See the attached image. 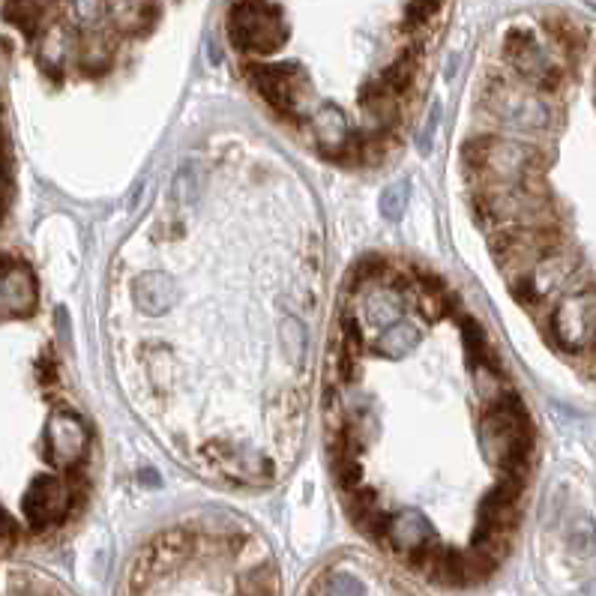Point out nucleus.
<instances>
[{
	"label": "nucleus",
	"mask_w": 596,
	"mask_h": 596,
	"mask_svg": "<svg viewBox=\"0 0 596 596\" xmlns=\"http://www.w3.org/2000/svg\"><path fill=\"white\" fill-rule=\"evenodd\" d=\"M486 105L498 120H504L507 126L525 129V132L546 129L552 120V111L543 102V96L528 93V90H513L507 84H495L486 96Z\"/></svg>",
	"instance_id": "nucleus-5"
},
{
	"label": "nucleus",
	"mask_w": 596,
	"mask_h": 596,
	"mask_svg": "<svg viewBox=\"0 0 596 596\" xmlns=\"http://www.w3.org/2000/svg\"><path fill=\"white\" fill-rule=\"evenodd\" d=\"M576 270H579L576 255L555 249V252H549L528 276L516 279L513 288H516V294H519L522 303H543L546 297H552L555 291H561V288L573 279Z\"/></svg>",
	"instance_id": "nucleus-8"
},
{
	"label": "nucleus",
	"mask_w": 596,
	"mask_h": 596,
	"mask_svg": "<svg viewBox=\"0 0 596 596\" xmlns=\"http://www.w3.org/2000/svg\"><path fill=\"white\" fill-rule=\"evenodd\" d=\"M507 60L510 66L531 84L543 87V90H555L561 84V69L552 63V57L546 54V48L537 42L534 33L528 30H510L507 42H504Z\"/></svg>",
	"instance_id": "nucleus-6"
},
{
	"label": "nucleus",
	"mask_w": 596,
	"mask_h": 596,
	"mask_svg": "<svg viewBox=\"0 0 596 596\" xmlns=\"http://www.w3.org/2000/svg\"><path fill=\"white\" fill-rule=\"evenodd\" d=\"M87 426L75 414H57L48 423V447H51V462L57 468H75L84 453H87Z\"/></svg>",
	"instance_id": "nucleus-10"
},
{
	"label": "nucleus",
	"mask_w": 596,
	"mask_h": 596,
	"mask_svg": "<svg viewBox=\"0 0 596 596\" xmlns=\"http://www.w3.org/2000/svg\"><path fill=\"white\" fill-rule=\"evenodd\" d=\"M3 306L9 315H27L36 306V282L18 261L3 273Z\"/></svg>",
	"instance_id": "nucleus-13"
},
{
	"label": "nucleus",
	"mask_w": 596,
	"mask_h": 596,
	"mask_svg": "<svg viewBox=\"0 0 596 596\" xmlns=\"http://www.w3.org/2000/svg\"><path fill=\"white\" fill-rule=\"evenodd\" d=\"M405 315V294L393 282H372L360 297V318L369 330L384 333Z\"/></svg>",
	"instance_id": "nucleus-9"
},
{
	"label": "nucleus",
	"mask_w": 596,
	"mask_h": 596,
	"mask_svg": "<svg viewBox=\"0 0 596 596\" xmlns=\"http://www.w3.org/2000/svg\"><path fill=\"white\" fill-rule=\"evenodd\" d=\"M192 528H174L156 537L126 576V596H279V576L264 555H252L246 543L228 564L222 579H198L189 585Z\"/></svg>",
	"instance_id": "nucleus-1"
},
{
	"label": "nucleus",
	"mask_w": 596,
	"mask_h": 596,
	"mask_svg": "<svg viewBox=\"0 0 596 596\" xmlns=\"http://www.w3.org/2000/svg\"><path fill=\"white\" fill-rule=\"evenodd\" d=\"M540 159L534 147L507 138H477L465 144V165L486 171L501 186H522L543 165Z\"/></svg>",
	"instance_id": "nucleus-2"
},
{
	"label": "nucleus",
	"mask_w": 596,
	"mask_h": 596,
	"mask_svg": "<svg viewBox=\"0 0 596 596\" xmlns=\"http://www.w3.org/2000/svg\"><path fill=\"white\" fill-rule=\"evenodd\" d=\"M546 27H549V33L555 36V42L564 51L576 54L582 48V30L573 21H567V18H546Z\"/></svg>",
	"instance_id": "nucleus-21"
},
{
	"label": "nucleus",
	"mask_w": 596,
	"mask_h": 596,
	"mask_svg": "<svg viewBox=\"0 0 596 596\" xmlns=\"http://www.w3.org/2000/svg\"><path fill=\"white\" fill-rule=\"evenodd\" d=\"M285 15L267 0H240L228 15V36L234 48L249 54H270L288 39Z\"/></svg>",
	"instance_id": "nucleus-3"
},
{
	"label": "nucleus",
	"mask_w": 596,
	"mask_h": 596,
	"mask_svg": "<svg viewBox=\"0 0 596 596\" xmlns=\"http://www.w3.org/2000/svg\"><path fill=\"white\" fill-rule=\"evenodd\" d=\"M69 6H72L75 18L84 24H90L102 15V0H69Z\"/></svg>",
	"instance_id": "nucleus-25"
},
{
	"label": "nucleus",
	"mask_w": 596,
	"mask_h": 596,
	"mask_svg": "<svg viewBox=\"0 0 596 596\" xmlns=\"http://www.w3.org/2000/svg\"><path fill=\"white\" fill-rule=\"evenodd\" d=\"M48 3H51V0H6L3 15H6V21L18 24L24 33L33 36L36 27H39V21H42L45 12H48Z\"/></svg>",
	"instance_id": "nucleus-15"
},
{
	"label": "nucleus",
	"mask_w": 596,
	"mask_h": 596,
	"mask_svg": "<svg viewBox=\"0 0 596 596\" xmlns=\"http://www.w3.org/2000/svg\"><path fill=\"white\" fill-rule=\"evenodd\" d=\"M381 81H384L393 93H405V90L411 87V81H414V63H411V57H402V60H396L393 66H387L384 75H381Z\"/></svg>",
	"instance_id": "nucleus-22"
},
{
	"label": "nucleus",
	"mask_w": 596,
	"mask_h": 596,
	"mask_svg": "<svg viewBox=\"0 0 596 596\" xmlns=\"http://www.w3.org/2000/svg\"><path fill=\"white\" fill-rule=\"evenodd\" d=\"M417 342H420V330L408 321H399L378 336V351L387 357H405Z\"/></svg>",
	"instance_id": "nucleus-16"
},
{
	"label": "nucleus",
	"mask_w": 596,
	"mask_h": 596,
	"mask_svg": "<svg viewBox=\"0 0 596 596\" xmlns=\"http://www.w3.org/2000/svg\"><path fill=\"white\" fill-rule=\"evenodd\" d=\"M312 596H372L369 594V585L351 573V570H327L318 591H312ZM405 596V594H399Z\"/></svg>",
	"instance_id": "nucleus-14"
},
{
	"label": "nucleus",
	"mask_w": 596,
	"mask_h": 596,
	"mask_svg": "<svg viewBox=\"0 0 596 596\" xmlns=\"http://www.w3.org/2000/svg\"><path fill=\"white\" fill-rule=\"evenodd\" d=\"M108 60H111L108 39L105 36H84V42H81V66L87 72H99V69L108 66Z\"/></svg>",
	"instance_id": "nucleus-18"
},
{
	"label": "nucleus",
	"mask_w": 596,
	"mask_h": 596,
	"mask_svg": "<svg viewBox=\"0 0 596 596\" xmlns=\"http://www.w3.org/2000/svg\"><path fill=\"white\" fill-rule=\"evenodd\" d=\"M198 180H201V174H198V165H195V162L180 165L177 174H174V180H171L168 201H171L174 207H180V210L192 207L195 198H198Z\"/></svg>",
	"instance_id": "nucleus-17"
},
{
	"label": "nucleus",
	"mask_w": 596,
	"mask_h": 596,
	"mask_svg": "<svg viewBox=\"0 0 596 596\" xmlns=\"http://www.w3.org/2000/svg\"><path fill=\"white\" fill-rule=\"evenodd\" d=\"M312 132H315V141L321 144V150H324L327 156H342V150H345L348 141H351L348 117H345L342 108H336V105H321V108L312 114Z\"/></svg>",
	"instance_id": "nucleus-12"
},
{
	"label": "nucleus",
	"mask_w": 596,
	"mask_h": 596,
	"mask_svg": "<svg viewBox=\"0 0 596 596\" xmlns=\"http://www.w3.org/2000/svg\"><path fill=\"white\" fill-rule=\"evenodd\" d=\"M555 339L567 351H582L596 342V288L585 285L561 300L552 318Z\"/></svg>",
	"instance_id": "nucleus-4"
},
{
	"label": "nucleus",
	"mask_w": 596,
	"mask_h": 596,
	"mask_svg": "<svg viewBox=\"0 0 596 596\" xmlns=\"http://www.w3.org/2000/svg\"><path fill=\"white\" fill-rule=\"evenodd\" d=\"M441 0H411L408 3V21L411 24H426L438 12Z\"/></svg>",
	"instance_id": "nucleus-24"
},
{
	"label": "nucleus",
	"mask_w": 596,
	"mask_h": 596,
	"mask_svg": "<svg viewBox=\"0 0 596 596\" xmlns=\"http://www.w3.org/2000/svg\"><path fill=\"white\" fill-rule=\"evenodd\" d=\"M438 123H441V108L435 105L432 114H429V120H426V126H423V132H420V150L423 153H429V141H432V135L438 129Z\"/></svg>",
	"instance_id": "nucleus-26"
},
{
	"label": "nucleus",
	"mask_w": 596,
	"mask_h": 596,
	"mask_svg": "<svg viewBox=\"0 0 596 596\" xmlns=\"http://www.w3.org/2000/svg\"><path fill=\"white\" fill-rule=\"evenodd\" d=\"M66 48H69V42H66V30H63V27H51V30L45 33L42 45H39V60H42L48 69H54V72H57V66H60V63H63V57H66Z\"/></svg>",
	"instance_id": "nucleus-19"
},
{
	"label": "nucleus",
	"mask_w": 596,
	"mask_h": 596,
	"mask_svg": "<svg viewBox=\"0 0 596 596\" xmlns=\"http://www.w3.org/2000/svg\"><path fill=\"white\" fill-rule=\"evenodd\" d=\"M282 342H285L288 354L294 357V363L300 366L303 357H306V330H303V324L297 318H288L282 324Z\"/></svg>",
	"instance_id": "nucleus-23"
},
{
	"label": "nucleus",
	"mask_w": 596,
	"mask_h": 596,
	"mask_svg": "<svg viewBox=\"0 0 596 596\" xmlns=\"http://www.w3.org/2000/svg\"><path fill=\"white\" fill-rule=\"evenodd\" d=\"M258 93L279 111L294 114L303 105V72L294 63H255L249 69Z\"/></svg>",
	"instance_id": "nucleus-7"
},
{
	"label": "nucleus",
	"mask_w": 596,
	"mask_h": 596,
	"mask_svg": "<svg viewBox=\"0 0 596 596\" xmlns=\"http://www.w3.org/2000/svg\"><path fill=\"white\" fill-rule=\"evenodd\" d=\"M408 207V183H393L381 195V216L387 222H399Z\"/></svg>",
	"instance_id": "nucleus-20"
},
{
	"label": "nucleus",
	"mask_w": 596,
	"mask_h": 596,
	"mask_svg": "<svg viewBox=\"0 0 596 596\" xmlns=\"http://www.w3.org/2000/svg\"><path fill=\"white\" fill-rule=\"evenodd\" d=\"M132 297H135V303H138L147 315H165V312L177 303L180 288H177V282H174L171 276H165V273H144V276L135 279Z\"/></svg>",
	"instance_id": "nucleus-11"
}]
</instances>
